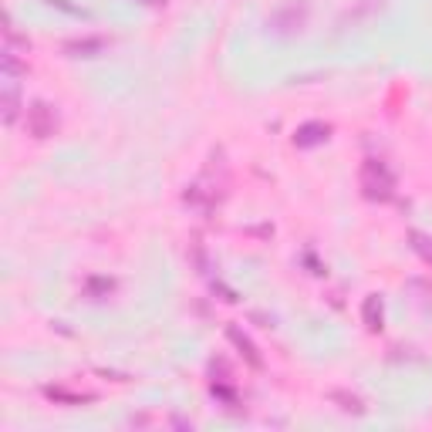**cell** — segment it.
I'll use <instances>...</instances> for the list:
<instances>
[{"label":"cell","mask_w":432,"mask_h":432,"mask_svg":"<svg viewBox=\"0 0 432 432\" xmlns=\"http://www.w3.org/2000/svg\"><path fill=\"white\" fill-rule=\"evenodd\" d=\"M361 189H365V196L368 200H392V189H395V182H392V173L385 169V162L379 159H368L365 162V169H361Z\"/></svg>","instance_id":"cell-1"},{"label":"cell","mask_w":432,"mask_h":432,"mask_svg":"<svg viewBox=\"0 0 432 432\" xmlns=\"http://www.w3.org/2000/svg\"><path fill=\"white\" fill-rule=\"evenodd\" d=\"M304 21H307L304 3H284L280 10L270 14V31H274V34H284V37H291V34H301Z\"/></svg>","instance_id":"cell-2"},{"label":"cell","mask_w":432,"mask_h":432,"mask_svg":"<svg viewBox=\"0 0 432 432\" xmlns=\"http://www.w3.org/2000/svg\"><path fill=\"white\" fill-rule=\"evenodd\" d=\"M54 112L48 108L44 102H37L31 112H27V128H31V135H37V139H44V135H51L54 132Z\"/></svg>","instance_id":"cell-3"},{"label":"cell","mask_w":432,"mask_h":432,"mask_svg":"<svg viewBox=\"0 0 432 432\" xmlns=\"http://www.w3.org/2000/svg\"><path fill=\"white\" fill-rule=\"evenodd\" d=\"M325 139H328V126H318V122L304 126L297 135H294V142H297L301 149H307V146H318V142H325Z\"/></svg>","instance_id":"cell-4"},{"label":"cell","mask_w":432,"mask_h":432,"mask_svg":"<svg viewBox=\"0 0 432 432\" xmlns=\"http://www.w3.org/2000/svg\"><path fill=\"white\" fill-rule=\"evenodd\" d=\"M365 321H368V328H372V331L381 328V304H379V297H368V301H365Z\"/></svg>","instance_id":"cell-5"},{"label":"cell","mask_w":432,"mask_h":432,"mask_svg":"<svg viewBox=\"0 0 432 432\" xmlns=\"http://www.w3.org/2000/svg\"><path fill=\"white\" fill-rule=\"evenodd\" d=\"M230 341H233V345H236V348H240V352H243L247 358H250L254 365H260V355L254 352V345H250V341H247V338H243V334H240L236 328H230Z\"/></svg>","instance_id":"cell-6"},{"label":"cell","mask_w":432,"mask_h":432,"mask_svg":"<svg viewBox=\"0 0 432 432\" xmlns=\"http://www.w3.org/2000/svg\"><path fill=\"white\" fill-rule=\"evenodd\" d=\"M412 240H415V250H419V254L426 257V260H432V240H426L422 233H415Z\"/></svg>","instance_id":"cell-7"}]
</instances>
